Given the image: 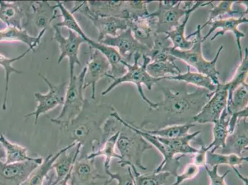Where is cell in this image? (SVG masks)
Instances as JSON below:
<instances>
[{"label":"cell","mask_w":248,"mask_h":185,"mask_svg":"<svg viewBox=\"0 0 248 185\" xmlns=\"http://www.w3.org/2000/svg\"><path fill=\"white\" fill-rule=\"evenodd\" d=\"M162 92L164 100L156 103L155 109L149 108L139 128L152 125L153 130H158L168 126L193 123L194 117L213 96V92L199 88L193 92H187L186 88L177 92L164 88Z\"/></svg>","instance_id":"cell-1"},{"label":"cell","mask_w":248,"mask_h":185,"mask_svg":"<svg viewBox=\"0 0 248 185\" xmlns=\"http://www.w3.org/2000/svg\"><path fill=\"white\" fill-rule=\"evenodd\" d=\"M114 111L112 106L85 99L82 109L76 118L67 123L51 122L60 128V141H66L67 146L81 144L82 150L78 158H83L101 147L104 123Z\"/></svg>","instance_id":"cell-2"},{"label":"cell","mask_w":248,"mask_h":185,"mask_svg":"<svg viewBox=\"0 0 248 185\" xmlns=\"http://www.w3.org/2000/svg\"><path fill=\"white\" fill-rule=\"evenodd\" d=\"M195 36V43L191 48L188 50H180V49L173 48L170 49V54L177 60L183 61L190 67H193L197 70L198 72L203 74L211 78L214 84L217 86L219 84L220 73L216 69L218 57L221 51L224 49V45H221L218 48L215 57L211 61H207L204 58L202 54V26L198 25L197 29L193 33H191L186 38H190Z\"/></svg>","instance_id":"cell-3"},{"label":"cell","mask_w":248,"mask_h":185,"mask_svg":"<svg viewBox=\"0 0 248 185\" xmlns=\"http://www.w3.org/2000/svg\"><path fill=\"white\" fill-rule=\"evenodd\" d=\"M151 62L150 58L146 55H141V54H135L134 58V63L128 64L124 62V65L127 69V72L121 77L115 78L113 82L107 89L102 92V95H107L109 92L114 90L119 85L124 83H134L137 88L140 95L146 104H148L151 109H155L156 107V103H153L149 100L143 92L142 85H145L146 89L152 90L153 85L164 80V78H155L151 76L148 73L146 67Z\"/></svg>","instance_id":"cell-4"},{"label":"cell","mask_w":248,"mask_h":185,"mask_svg":"<svg viewBox=\"0 0 248 185\" xmlns=\"http://www.w3.org/2000/svg\"><path fill=\"white\" fill-rule=\"evenodd\" d=\"M119 134L116 142L121 159L118 164L121 168L134 166L145 170L147 168L143 164V156L146 150H152L153 146L140 135L120 123Z\"/></svg>","instance_id":"cell-5"},{"label":"cell","mask_w":248,"mask_h":185,"mask_svg":"<svg viewBox=\"0 0 248 185\" xmlns=\"http://www.w3.org/2000/svg\"><path fill=\"white\" fill-rule=\"evenodd\" d=\"M198 1H159V6L149 16L156 19L155 34H166L180 25V19L197 5Z\"/></svg>","instance_id":"cell-6"},{"label":"cell","mask_w":248,"mask_h":185,"mask_svg":"<svg viewBox=\"0 0 248 185\" xmlns=\"http://www.w3.org/2000/svg\"><path fill=\"white\" fill-rule=\"evenodd\" d=\"M86 71V67H83L80 74L69 78L62 112L56 118L51 119V121L67 123L79 114L85 100L83 91L85 90L84 78Z\"/></svg>","instance_id":"cell-7"},{"label":"cell","mask_w":248,"mask_h":185,"mask_svg":"<svg viewBox=\"0 0 248 185\" xmlns=\"http://www.w3.org/2000/svg\"><path fill=\"white\" fill-rule=\"evenodd\" d=\"M71 12L73 14L79 13L90 19L98 31V40L100 42L107 36L116 37L119 31L128 29L127 20L116 17H101L94 15L90 11L87 1H74Z\"/></svg>","instance_id":"cell-8"},{"label":"cell","mask_w":248,"mask_h":185,"mask_svg":"<svg viewBox=\"0 0 248 185\" xmlns=\"http://www.w3.org/2000/svg\"><path fill=\"white\" fill-rule=\"evenodd\" d=\"M39 76L48 85V92L45 94L40 92H35L34 96L37 104V107L33 111L25 116L26 119L31 116L34 117L35 125H37L38 119L41 115L46 114L47 112L51 111L59 106L63 105L67 87L66 83L54 85L45 76L41 74H39Z\"/></svg>","instance_id":"cell-9"},{"label":"cell","mask_w":248,"mask_h":185,"mask_svg":"<svg viewBox=\"0 0 248 185\" xmlns=\"http://www.w3.org/2000/svg\"><path fill=\"white\" fill-rule=\"evenodd\" d=\"M54 36L53 39L57 43L60 55L59 56L58 64H60L65 58L68 59L69 64V78L73 77L74 74V68L76 65H81L78 57L81 45L86 44L84 38L77 34L73 31H69L68 37H64L60 28L54 26Z\"/></svg>","instance_id":"cell-10"},{"label":"cell","mask_w":248,"mask_h":185,"mask_svg":"<svg viewBox=\"0 0 248 185\" xmlns=\"http://www.w3.org/2000/svg\"><path fill=\"white\" fill-rule=\"evenodd\" d=\"M99 43L116 48L124 62L130 64L134 62L135 54L146 56L150 50L135 39L129 28L122 31L116 37L107 36Z\"/></svg>","instance_id":"cell-11"},{"label":"cell","mask_w":248,"mask_h":185,"mask_svg":"<svg viewBox=\"0 0 248 185\" xmlns=\"http://www.w3.org/2000/svg\"><path fill=\"white\" fill-rule=\"evenodd\" d=\"M43 161L40 157L14 164L0 161V185H22Z\"/></svg>","instance_id":"cell-12"},{"label":"cell","mask_w":248,"mask_h":185,"mask_svg":"<svg viewBox=\"0 0 248 185\" xmlns=\"http://www.w3.org/2000/svg\"><path fill=\"white\" fill-rule=\"evenodd\" d=\"M228 100L227 83L216 86L215 91L210 100L205 104L199 113L194 117L193 123H214L219 119L222 112L226 108Z\"/></svg>","instance_id":"cell-13"},{"label":"cell","mask_w":248,"mask_h":185,"mask_svg":"<svg viewBox=\"0 0 248 185\" xmlns=\"http://www.w3.org/2000/svg\"><path fill=\"white\" fill-rule=\"evenodd\" d=\"M57 4L52 5L48 1H33L30 12L27 15L24 29H26L32 25L37 29L38 33L43 31H47L51 28L53 21L61 17L57 15Z\"/></svg>","instance_id":"cell-14"},{"label":"cell","mask_w":248,"mask_h":185,"mask_svg":"<svg viewBox=\"0 0 248 185\" xmlns=\"http://www.w3.org/2000/svg\"><path fill=\"white\" fill-rule=\"evenodd\" d=\"M90 57L86 66L87 71L84 78V89L92 87L91 98L96 99V86L101 78L109 77L110 65L107 58L97 49L90 48Z\"/></svg>","instance_id":"cell-15"},{"label":"cell","mask_w":248,"mask_h":185,"mask_svg":"<svg viewBox=\"0 0 248 185\" xmlns=\"http://www.w3.org/2000/svg\"><path fill=\"white\" fill-rule=\"evenodd\" d=\"M248 12L241 15L240 17L235 18L234 17L222 18V19L214 20L207 25L211 26L210 29L207 34L202 37V42L207 39V38L211 36L214 31L218 29H220L221 31H217L211 38V41H214L216 38L219 35H224L227 31H231L233 33L236 45L239 51V55H240V60H242V47H241V39L245 37V34L243 32L239 30L238 27L241 24H248V19L247 17Z\"/></svg>","instance_id":"cell-16"},{"label":"cell","mask_w":248,"mask_h":185,"mask_svg":"<svg viewBox=\"0 0 248 185\" xmlns=\"http://www.w3.org/2000/svg\"><path fill=\"white\" fill-rule=\"evenodd\" d=\"M33 1H0V21L6 27L24 29L27 15L30 12Z\"/></svg>","instance_id":"cell-17"},{"label":"cell","mask_w":248,"mask_h":185,"mask_svg":"<svg viewBox=\"0 0 248 185\" xmlns=\"http://www.w3.org/2000/svg\"><path fill=\"white\" fill-rule=\"evenodd\" d=\"M106 178L97 170L94 159L85 157L78 158L74 162L69 181L71 185H96L97 180Z\"/></svg>","instance_id":"cell-18"},{"label":"cell","mask_w":248,"mask_h":185,"mask_svg":"<svg viewBox=\"0 0 248 185\" xmlns=\"http://www.w3.org/2000/svg\"><path fill=\"white\" fill-rule=\"evenodd\" d=\"M128 28L135 39L150 49L152 48L156 29V19L149 16L127 20Z\"/></svg>","instance_id":"cell-19"},{"label":"cell","mask_w":248,"mask_h":185,"mask_svg":"<svg viewBox=\"0 0 248 185\" xmlns=\"http://www.w3.org/2000/svg\"><path fill=\"white\" fill-rule=\"evenodd\" d=\"M248 119H243L236 124L233 132L228 135L225 147L221 154H233L240 156L248 150Z\"/></svg>","instance_id":"cell-20"},{"label":"cell","mask_w":248,"mask_h":185,"mask_svg":"<svg viewBox=\"0 0 248 185\" xmlns=\"http://www.w3.org/2000/svg\"><path fill=\"white\" fill-rule=\"evenodd\" d=\"M87 44L90 48L97 49L101 52L107 58L110 67L109 78L114 80L115 78L121 77L126 73L127 69L124 64V61L116 48L94 41L90 37L87 40Z\"/></svg>","instance_id":"cell-21"},{"label":"cell","mask_w":248,"mask_h":185,"mask_svg":"<svg viewBox=\"0 0 248 185\" xmlns=\"http://www.w3.org/2000/svg\"><path fill=\"white\" fill-rule=\"evenodd\" d=\"M213 1H198L197 5L185 15V19L182 23L176 27L173 30L166 33L172 43L173 48L180 49V50H188L191 48L195 43V39L189 40L185 35L186 26L190 19V15L197 9L210 5L213 4Z\"/></svg>","instance_id":"cell-22"},{"label":"cell","mask_w":248,"mask_h":185,"mask_svg":"<svg viewBox=\"0 0 248 185\" xmlns=\"http://www.w3.org/2000/svg\"><path fill=\"white\" fill-rule=\"evenodd\" d=\"M46 31H43L38 33L37 37H33L28 33L26 29H20L14 27H6L0 30V42H21L28 45L29 48L35 51L41 42L43 36Z\"/></svg>","instance_id":"cell-23"},{"label":"cell","mask_w":248,"mask_h":185,"mask_svg":"<svg viewBox=\"0 0 248 185\" xmlns=\"http://www.w3.org/2000/svg\"><path fill=\"white\" fill-rule=\"evenodd\" d=\"M82 150L81 144L78 143L74 147L67 149L60 154L53 165L56 175V183L62 181L73 168L74 162L78 159Z\"/></svg>","instance_id":"cell-24"},{"label":"cell","mask_w":248,"mask_h":185,"mask_svg":"<svg viewBox=\"0 0 248 185\" xmlns=\"http://www.w3.org/2000/svg\"><path fill=\"white\" fill-rule=\"evenodd\" d=\"M87 3L94 15L125 19V1H87Z\"/></svg>","instance_id":"cell-25"},{"label":"cell","mask_w":248,"mask_h":185,"mask_svg":"<svg viewBox=\"0 0 248 185\" xmlns=\"http://www.w3.org/2000/svg\"><path fill=\"white\" fill-rule=\"evenodd\" d=\"M173 45L171 40L166 34H156L155 35L154 44L152 48L146 55L152 62H175L177 60L170 54Z\"/></svg>","instance_id":"cell-26"},{"label":"cell","mask_w":248,"mask_h":185,"mask_svg":"<svg viewBox=\"0 0 248 185\" xmlns=\"http://www.w3.org/2000/svg\"><path fill=\"white\" fill-rule=\"evenodd\" d=\"M78 143H73L69 144V145L59 151L55 155H48V156L45 158V159H44L42 164H40L38 168L33 170L27 181L25 182L22 185H42L49 171L53 169L54 162L56 161L57 158L65 150L74 147Z\"/></svg>","instance_id":"cell-27"},{"label":"cell","mask_w":248,"mask_h":185,"mask_svg":"<svg viewBox=\"0 0 248 185\" xmlns=\"http://www.w3.org/2000/svg\"><path fill=\"white\" fill-rule=\"evenodd\" d=\"M231 114L227 112L226 108L222 112L219 119L214 123L213 141L207 146V151L216 153L218 149L225 147V142L229 135V125Z\"/></svg>","instance_id":"cell-28"},{"label":"cell","mask_w":248,"mask_h":185,"mask_svg":"<svg viewBox=\"0 0 248 185\" xmlns=\"http://www.w3.org/2000/svg\"><path fill=\"white\" fill-rule=\"evenodd\" d=\"M164 78L168 80L181 81V82H186L187 84L195 85L199 89L208 90L210 92L215 91L216 89V85L214 84L210 78L199 72L191 71V67L188 65H187L186 73L180 74L175 76H166Z\"/></svg>","instance_id":"cell-29"},{"label":"cell","mask_w":248,"mask_h":185,"mask_svg":"<svg viewBox=\"0 0 248 185\" xmlns=\"http://www.w3.org/2000/svg\"><path fill=\"white\" fill-rule=\"evenodd\" d=\"M0 143L3 144L6 152V164L18 163L28 161H31L34 157L29 156L28 149L6 139L3 134H0Z\"/></svg>","instance_id":"cell-30"},{"label":"cell","mask_w":248,"mask_h":185,"mask_svg":"<svg viewBox=\"0 0 248 185\" xmlns=\"http://www.w3.org/2000/svg\"><path fill=\"white\" fill-rule=\"evenodd\" d=\"M119 134V132L110 137L98 150L93 153H90L86 157L88 159H94L98 157L105 158V162H104L105 170L110 169V161H111L112 158H116L119 161L121 159L120 155L117 154L116 152V142Z\"/></svg>","instance_id":"cell-31"},{"label":"cell","mask_w":248,"mask_h":185,"mask_svg":"<svg viewBox=\"0 0 248 185\" xmlns=\"http://www.w3.org/2000/svg\"><path fill=\"white\" fill-rule=\"evenodd\" d=\"M33 51V49L29 48L27 50L21 54V55L13 58H6V56L0 53V66L3 67L5 73V89H4V98L3 104H2V109L6 110L7 109L8 97L9 92V85H10V76L12 74H21L23 72L20 71L19 70L14 68L13 67V63L22 60L24 58L29 52Z\"/></svg>","instance_id":"cell-32"},{"label":"cell","mask_w":248,"mask_h":185,"mask_svg":"<svg viewBox=\"0 0 248 185\" xmlns=\"http://www.w3.org/2000/svg\"><path fill=\"white\" fill-rule=\"evenodd\" d=\"M248 157L240 156V155L230 154H225L221 153H212L208 151L206 154V165L210 168L214 166H219L220 165H227L235 168L241 166L245 161L248 162Z\"/></svg>","instance_id":"cell-33"},{"label":"cell","mask_w":248,"mask_h":185,"mask_svg":"<svg viewBox=\"0 0 248 185\" xmlns=\"http://www.w3.org/2000/svg\"><path fill=\"white\" fill-rule=\"evenodd\" d=\"M248 83L239 86L234 90L231 99L227 101L226 109L230 114H233L248 108Z\"/></svg>","instance_id":"cell-34"},{"label":"cell","mask_w":248,"mask_h":185,"mask_svg":"<svg viewBox=\"0 0 248 185\" xmlns=\"http://www.w3.org/2000/svg\"><path fill=\"white\" fill-rule=\"evenodd\" d=\"M56 2H57L58 8L60 9L61 11L60 15L62 20V21L56 24L55 26L60 28H66L69 29V31H73L77 34L84 38L87 42V40L89 37L83 31L73 13L71 12V11L67 10L62 1H57Z\"/></svg>","instance_id":"cell-35"},{"label":"cell","mask_w":248,"mask_h":185,"mask_svg":"<svg viewBox=\"0 0 248 185\" xmlns=\"http://www.w3.org/2000/svg\"><path fill=\"white\" fill-rule=\"evenodd\" d=\"M195 126V123H186L168 126L158 130H147L146 128H140V129L155 137L172 139L184 137L189 134V131Z\"/></svg>","instance_id":"cell-36"},{"label":"cell","mask_w":248,"mask_h":185,"mask_svg":"<svg viewBox=\"0 0 248 185\" xmlns=\"http://www.w3.org/2000/svg\"><path fill=\"white\" fill-rule=\"evenodd\" d=\"M134 177L135 185H163L168 182L170 177V173L168 171H161L159 173L152 172L141 174L139 173L137 168L130 166Z\"/></svg>","instance_id":"cell-37"},{"label":"cell","mask_w":248,"mask_h":185,"mask_svg":"<svg viewBox=\"0 0 248 185\" xmlns=\"http://www.w3.org/2000/svg\"><path fill=\"white\" fill-rule=\"evenodd\" d=\"M146 70L151 76L155 78H163L168 74L175 76L181 74V70L177 66L175 62H150L148 64Z\"/></svg>","instance_id":"cell-38"},{"label":"cell","mask_w":248,"mask_h":185,"mask_svg":"<svg viewBox=\"0 0 248 185\" xmlns=\"http://www.w3.org/2000/svg\"><path fill=\"white\" fill-rule=\"evenodd\" d=\"M248 73V49L245 48V55L241 60L240 65L236 70L233 78L229 82L226 83L228 87V100L231 99L234 90L239 86L247 83ZM227 100V101H228Z\"/></svg>","instance_id":"cell-39"},{"label":"cell","mask_w":248,"mask_h":185,"mask_svg":"<svg viewBox=\"0 0 248 185\" xmlns=\"http://www.w3.org/2000/svg\"><path fill=\"white\" fill-rule=\"evenodd\" d=\"M237 3V1H222L216 6L212 4L213 8L209 11V19L202 26V30L207 24L214 20L222 19L223 16L234 17V15L238 14V11L233 10L234 4Z\"/></svg>","instance_id":"cell-40"},{"label":"cell","mask_w":248,"mask_h":185,"mask_svg":"<svg viewBox=\"0 0 248 185\" xmlns=\"http://www.w3.org/2000/svg\"><path fill=\"white\" fill-rule=\"evenodd\" d=\"M153 1H125V20L147 16L148 4Z\"/></svg>","instance_id":"cell-41"},{"label":"cell","mask_w":248,"mask_h":185,"mask_svg":"<svg viewBox=\"0 0 248 185\" xmlns=\"http://www.w3.org/2000/svg\"><path fill=\"white\" fill-rule=\"evenodd\" d=\"M105 171L107 175L110 177L109 180H107L109 184L113 180H116L117 185H135L134 174L130 167H127V170L124 173H112L110 169H107Z\"/></svg>","instance_id":"cell-42"},{"label":"cell","mask_w":248,"mask_h":185,"mask_svg":"<svg viewBox=\"0 0 248 185\" xmlns=\"http://www.w3.org/2000/svg\"><path fill=\"white\" fill-rule=\"evenodd\" d=\"M200 173V167L193 163L187 164L186 168L184 169V172L181 174H177L176 176V180L174 184L171 185H180L182 183L186 182V180H192Z\"/></svg>","instance_id":"cell-43"},{"label":"cell","mask_w":248,"mask_h":185,"mask_svg":"<svg viewBox=\"0 0 248 185\" xmlns=\"http://www.w3.org/2000/svg\"><path fill=\"white\" fill-rule=\"evenodd\" d=\"M204 168L206 169L207 174L210 179V185H227L225 179L231 172V170H227L224 174L220 175L218 171V166H214L211 169L206 165Z\"/></svg>","instance_id":"cell-44"},{"label":"cell","mask_w":248,"mask_h":185,"mask_svg":"<svg viewBox=\"0 0 248 185\" xmlns=\"http://www.w3.org/2000/svg\"><path fill=\"white\" fill-rule=\"evenodd\" d=\"M201 148L198 153L194 154L193 163L198 167H204L206 165V154L208 151L203 144H200Z\"/></svg>","instance_id":"cell-45"},{"label":"cell","mask_w":248,"mask_h":185,"mask_svg":"<svg viewBox=\"0 0 248 185\" xmlns=\"http://www.w3.org/2000/svg\"><path fill=\"white\" fill-rule=\"evenodd\" d=\"M42 185H58L56 183V175L55 170L53 169L49 171L48 175L45 178L44 184Z\"/></svg>","instance_id":"cell-46"},{"label":"cell","mask_w":248,"mask_h":185,"mask_svg":"<svg viewBox=\"0 0 248 185\" xmlns=\"http://www.w3.org/2000/svg\"><path fill=\"white\" fill-rule=\"evenodd\" d=\"M6 161V152L3 147V144L0 143V161L5 162Z\"/></svg>","instance_id":"cell-47"},{"label":"cell","mask_w":248,"mask_h":185,"mask_svg":"<svg viewBox=\"0 0 248 185\" xmlns=\"http://www.w3.org/2000/svg\"><path fill=\"white\" fill-rule=\"evenodd\" d=\"M233 169L234 171H235L236 174L237 175L238 177L240 178L241 180L244 183L245 185H248V178H245L243 177L242 175L241 174L240 172L237 170V169L236 168H232Z\"/></svg>","instance_id":"cell-48"},{"label":"cell","mask_w":248,"mask_h":185,"mask_svg":"<svg viewBox=\"0 0 248 185\" xmlns=\"http://www.w3.org/2000/svg\"><path fill=\"white\" fill-rule=\"evenodd\" d=\"M71 170L70 171V172L68 173V174L67 175L66 177H65L62 182L59 183L58 185H71V184H68L70 175H71Z\"/></svg>","instance_id":"cell-49"},{"label":"cell","mask_w":248,"mask_h":185,"mask_svg":"<svg viewBox=\"0 0 248 185\" xmlns=\"http://www.w3.org/2000/svg\"><path fill=\"white\" fill-rule=\"evenodd\" d=\"M109 183L108 182V181H106L105 183H104V185H109Z\"/></svg>","instance_id":"cell-50"}]
</instances>
